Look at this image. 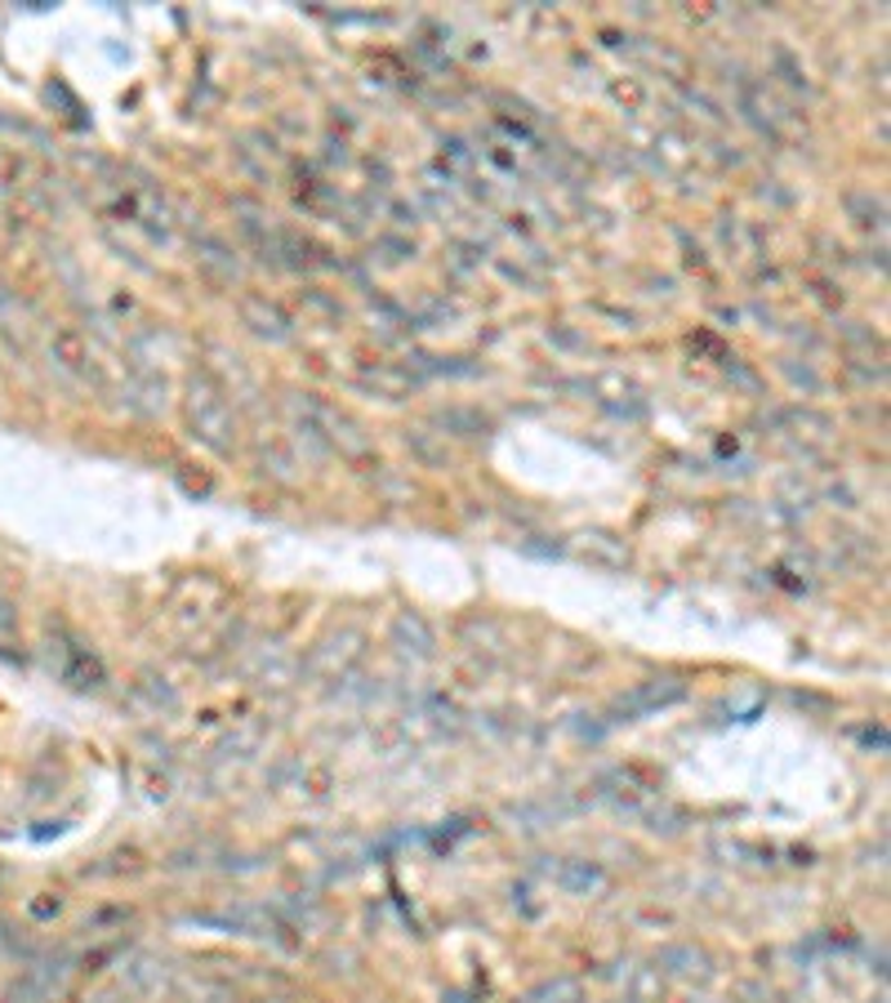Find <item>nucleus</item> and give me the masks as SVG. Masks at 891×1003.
Returning a JSON list of instances; mask_svg holds the SVG:
<instances>
[{
    "label": "nucleus",
    "mask_w": 891,
    "mask_h": 1003,
    "mask_svg": "<svg viewBox=\"0 0 891 1003\" xmlns=\"http://www.w3.org/2000/svg\"><path fill=\"white\" fill-rule=\"evenodd\" d=\"M660 964L669 972H677V977H709V955L696 950V946H673V950L660 955Z\"/></svg>",
    "instance_id": "2"
},
{
    "label": "nucleus",
    "mask_w": 891,
    "mask_h": 1003,
    "mask_svg": "<svg viewBox=\"0 0 891 1003\" xmlns=\"http://www.w3.org/2000/svg\"><path fill=\"white\" fill-rule=\"evenodd\" d=\"M125 985H129L134 994H161V985H165V964H157V959H134V964L125 968Z\"/></svg>",
    "instance_id": "1"
},
{
    "label": "nucleus",
    "mask_w": 891,
    "mask_h": 1003,
    "mask_svg": "<svg viewBox=\"0 0 891 1003\" xmlns=\"http://www.w3.org/2000/svg\"><path fill=\"white\" fill-rule=\"evenodd\" d=\"M620 1003H642V999H620Z\"/></svg>",
    "instance_id": "4"
},
{
    "label": "nucleus",
    "mask_w": 891,
    "mask_h": 1003,
    "mask_svg": "<svg viewBox=\"0 0 891 1003\" xmlns=\"http://www.w3.org/2000/svg\"><path fill=\"white\" fill-rule=\"evenodd\" d=\"M522 1003H584V990H580V981H575V977H553V981L535 985Z\"/></svg>",
    "instance_id": "3"
}]
</instances>
